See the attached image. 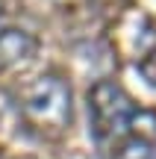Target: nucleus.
I'll return each mask as SVG.
<instances>
[{"mask_svg": "<svg viewBox=\"0 0 156 159\" xmlns=\"http://www.w3.org/2000/svg\"><path fill=\"white\" fill-rule=\"evenodd\" d=\"M18 112L38 136H62L74 121V91L59 71H44L18 94Z\"/></svg>", "mask_w": 156, "mask_h": 159, "instance_id": "1", "label": "nucleus"}, {"mask_svg": "<svg viewBox=\"0 0 156 159\" xmlns=\"http://www.w3.org/2000/svg\"><path fill=\"white\" fill-rule=\"evenodd\" d=\"M139 115L133 97L115 80H100L88 89V118L97 142H121L133 133Z\"/></svg>", "mask_w": 156, "mask_h": 159, "instance_id": "2", "label": "nucleus"}, {"mask_svg": "<svg viewBox=\"0 0 156 159\" xmlns=\"http://www.w3.org/2000/svg\"><path fill=\"white\" fill-rule=\"evenodd\" d=\"M38 53V39L21 27H0V68L21 71Z\"/></svg>", "mask_w": 156, "mask_h": 159, "instance_id": "3", "label": "nucleus"}, {"mask_svg": "<svg viewBox=\"0 0 156 159\" xmlns=\"http://www.w3.org/2000/svg\"><path fill=\"white\" fill-rule=\"evenodd\" d=\"M136 124H139V121H136ZM112 159H156V139L150 133H141L139 127H133L130 136H124L121 142H115Z\"/></svg>", "mask_w": 156, "mask_h": 159, "instance_id": "4", "label": "nucleus"}]
</instances>
